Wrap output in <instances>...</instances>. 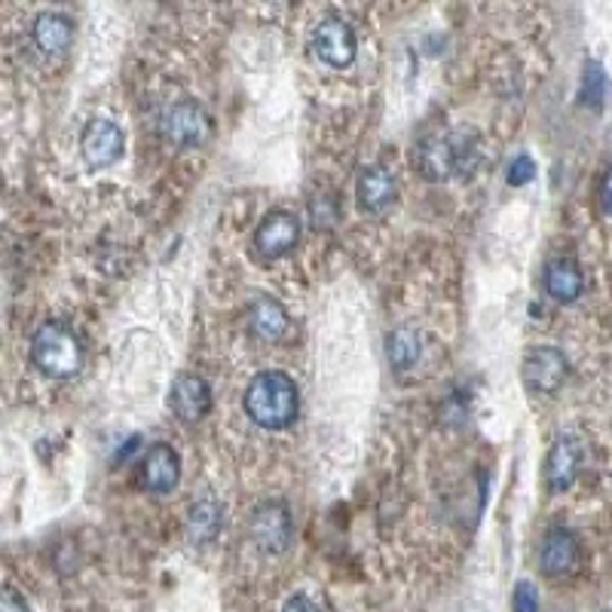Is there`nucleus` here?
I'll list each match as a JSON object with an SVG mask.
<instances>
[{"label": "nucleus", "instance_id": "1", "mask_svg": "<svg viewBox=\"0 0 612 612\" xmlns=\"http://www.w3.org/2000/svg\"><path fill=\"white\" fill-rule=\"evenodd\" d=\"M242 407L255 426L276 432L294 423L301 411V392L285 371H260L245 389Z\"/></svg>", "mask_w": 612, "mask_h": 612}, {"label": "nucleus", "instance_id": "2", "mask_svg": "<svg viewBox=\"0 0 612 612\" xmlns=\"http://www.w3.org/2000/svg\"><path fill=\"white\" fill-rule=\"evenodd\" d=\"M475 166H478V138H475V132H432L417 145V169L429 181H448L453 175H468V172H475Z\"/></svg>", "mask_w": 612, "mask_h": 612}, {"label": "nucleus", "instance_id": "3", "mask_svg": "<svg viewBox=\"0 0 612 612\" xmlns=\"http://www.w3.org/2000/svg\"><path fill=\"white\" fill-rule=\"evenodd\" d=\"M32 362L40 374L52 380H65L81 371L83 346L77 334L62 322H47L37 328L32 340Z\"/></svg>", "mask_w": 612, "mask_h": 612}, {"label": "nucleus", "instance_id": "4", "mask_svg": "<svg viewBox=\"0 0 612 612\" xmlns=\"http://www.w3.org/2000/svg\"><path fill=\"white\" fill-rule=\"evenodd\" d=\"M160 132L169 145L199 147L209 142L211 117L199 101H194V98H181L175 105H169L166 113L160 117Z\"/></svg>", "mask_w": 612, "mask_h": 612}, {"label": "nucleus", "instance_id": "5", "mask_svg": "<svg viewBox=\"0 0 612 612\" xmlns=\"http://www.w3.org/2000/svg\"><path fill=\"white\" fill-rule=\"evenodd\" d=\"M248 536H252V542L264 554H282V551H289L291 539H294V524H291L289 505L279 500L260 502L258 509L252 512V521H248Z\"/></svg>", "mask_w": 612, "mask_h": 612}, {"label": "nucleus", "instance_id": "6", "mask_svg": "<svg viewBox=\"0 0 612 612\" xmlns=\"http://www.w3.org/2000/svg\"><path fill=\"white\" fill-rule=\"evenodd\" d=\"M566 371H570L566 355L554 346H536L524 355V365H521L524 387L536 395H554L558 389L564 387Z\"/></svg>", "mask_w": 612, "mask_h": 612}, {"label": "nucleus", "instance_id": "7", "mask_svg": "<svg viewBox=\"0 0 612 612\" xmlns=\"http://www.w3.org/2000/svg\"><path fill=\"white\" fill-rule=\"evenodd\" d=\"M313 52L322 59L325 65L331 68L353 65L355 52H358L353 25L343 22V19H325V22H319V28L313 32Z\"/></svg>", "mask_w": 612, "mask_h": 612}, {"label": "nucleus", "instance_id": "8", "mask_svg": "<svg viewBox=\"0 0 612 612\" xmlns=\"http://www.w3.org/2000/svg\"><path fill=\"white\" fill-rule=\"evenodd\" d=\"M81 154L86 166L108 169L123 157V130L113 120H89L81 135Z\"/></svg>", "mask_w": 612, "mask_h": 612}, {"label": "nucleus", "instance_id": "9", "mask_svg": "<svg viewBox=\"0 0 612 612\" xmlns=\"http://www.w3.org/2000/svg\"><path fill=\"white\" fill-rule=\"evenodd\" d=\"M297 236H301V224L291 211H270L255 230V248L260 258L276 260L289 255L297 245Z\"/></svg>", "mask_w": 612, "mask_h": 612}, {"label": "nucleus", "instance_id": "10", "mask_svg": "<svg viewBox=\"0 0 612 612\" xmlns=\"http://www.w3.org/2000/svg\"><path fill=\"white\" fill-rule=\"evenodd\" d=\"M582 472V444L579 438L561 436L546 456V487L551 493L570 490Z\"/></svg>", "mask_w": 612, "mask_h": 612}, {"label": "nucleus", "instance_id": "11", "mask_svg": "<svg viewBox=\"0 0 612 612\" xmlns=\"http://www.w3.org/2000/svg\"><path fill=\"white\" fill-rule=\"evenodd\" d=\"M579 539L576 533H570L566 527H551L542 539V548H539V566L546 576H566L573 573L576 564H579Z\"/></svg>", "mask_w": 612, "mask_h": 612}, {"label": "nucleus", "instance_id": "12", "mask_svg": "<svg viewBox=\"0 0 612 612\" xmlns=\"http://www.w3.org/2000/svg\"><path fill=\"white\" fill-rule=\"evenodd\" d=\"M169 407L184 423L203 419L211 411L209 383L203 377H196V374H181L175 380V387H172V395H169Z\"/></svg>", "mask_w": 612, "mask_h": 612}, {"label": "nucleus", "instance_id": "13", "mask_svg": "<svg viewBox=\"0 0 612 612\" xmlns=\"http://www.w3.org/2000/svg\"><path fill=\"white\" fill-rule=\"evenodd\" d=\"M142 481L154 493H169L181 481V460L169 444H154L142 460Z\"/></svg>", "mask_w": 612, "mask_h": 612}, {"label": "nucleus", "instance_id": "14", "mask_svg": "<svg viewBox=\"0 0 612 612\" xmlns=\"http://www.w3.org/2000/svg\"><path fill=\"white\" fill-rule=\"evenodd\" d=\"M355 196H358V206L365 211L389 209V203L395 199V178L387 166H368L358 175Z\"/></svg>", "mask_w": 612, "mask_h": 612}, {"label": "nucleus", "instance_id": "15", "mask_svg": "<svg viewBox=\"0 0 612 612\" xmlns=\"http://www.w3.org/2000/svg\"><path fill=\"white\" fill-rule=\"evenodd\" d=\"M248 328L260 340H279L289 331V309L270 294H258L248 304Z\"/></svg>", "mask_w": 612, "mask_h": 612}, {"label": "nucleus", "instance_id": "16", "mask_svg": "<svg viewBox=\"0 0 612 612\" xmlns=\"http://www.w3.org/2000/svg\"><path fill=\"white\" fill-rule=\"evenodd\" d=\"M34 44L47 56H62L71 47L74 37V22L65 13H40L34 19Z\"/></svg>", "mask_w": 612, "mask_h": 612}, {"label": "nucleus", "instance_id": "17", "mask_svg": "<svg viewBox=\"0 0 612 612\" xmlns=\"http://www.w3.org/2000/svg\"><path fill=\"white\" fill-rule=\"evenodd\" d=\"M582 289H585V279H582V270L576 267V260L558 258L548 264L546 291L558 304H573V301H579Z\"/></svg>", "mask_w": 612, "mask_h": 612}, {"label": "nucleus", "instance_id": "18", "mask_svg": "<svg viewBox=\"0 0 612 612\" xmlns=\"http://www.w3.org/2000/svg\"><path fill=\"white\" fill-rule=\"evenodd\" d=\"M221 524H224V512H221V505L215 500H203L196 502L194 509L187 512V524H184V530H187V539L196 542V546H203V542H211L218 533H221Z\"/></svg>", "mask_w": 612, "mask_h": 612}, {"label": "nucleus", "instance_id": "19", "mask_svg": "<svg viewBox=\"0 0 612 612\" xmlns=\"http://www.w3.org/2000/svg\"><path fill=\"white\" fill-rule=\"evenodd\" d=\"M419 355H423V340H419L414 328L402 325V328H395L387 338V358L392 362V368L407 371V368L417 365Z\"/></svg>", "mask_w": 612, "mask_h": 612}, {"label": "nucleus", "instance_id": "20", "mask_svg": "<svg viewBox=\"0 0 612 612\" xmlns=\"http://www.w3.org/2000/svg\"><path fill=\"white\" fill-rule=\"evenodd\" d=\"M607 89H610V83H607L603 65H600V62H588V65H585V74H582V101H585L588 108L600 111V108H603V98H607Z\"/></svg>", "mask_w": 612, "mask_h": 612}, {"label": "nucleus", "instance_id": "21", "mask_svg": "<svg viewBox=\"0 0 612 612\" xmlns=\"http://www.w3.org/2000/svg\"><path fill=\"white\" fill-rule=\"evenodd\" d=\"M533 175H536V162L527 154H517L512 166H509V184L512 187H524V184H530Z\"/></svg>", "mask_w": 612, "mask_h": 612}, {"label": "nucleus", "instance_id": "22", "mask_svg": "<svg viewBox=\"0 0 612 612\" xmlns=\"http://www.w3.org/2000/svg\"><path fill=\"white\" fill-rule=\"evenodd\" d=\"M512 610L515 612H539V597H536V588L530 582H521L515 588V597H512Z\"/></svg>", "mask_w": 612, "mask_h": 612}, {"label": "nucleus", "instance_id": "23", "mask_svg": "<svg viewBox=\"0 0 612 612\" xmlns=\"http://www.w3.org/2000/svg\"><path fill=\"white\" fill-rule=\"evenodd\" d=\"M0 612H28V603H25V597L19 595L16 588H3Z\"/></svg>", "mask_w": 612, "mask_h": 612}, {"label": "nucleus", "instance_id": "24", "mask_svg": "<svg viewBox=\"0 0 612 612\" xmlns=\"http://www.w3.org/2000/svg\"><path fill=\"white\" fill-rule=\"evenodd\" d=\"M282 612H319V607H316V603H313L309 597L294 595V597H291V600H289V603L282 607Z\"/></svg>", "mask_w": 612, "mask_h": 612}, {"label": "nucleus", "instance_id": "25", "mask_svg": "<svg viewBox=\"0 0 612 612\" xmlns=\"http://www.w3.org/2000/svg\"><path fill=\"white\" fill-rule=\"evenodd\" d=\"M600 199H603V209H607V215H612V166L607 169L603 184H600Z\"/></svg>", "mask_w": 612, "mask_h": 612}]
</instances>
